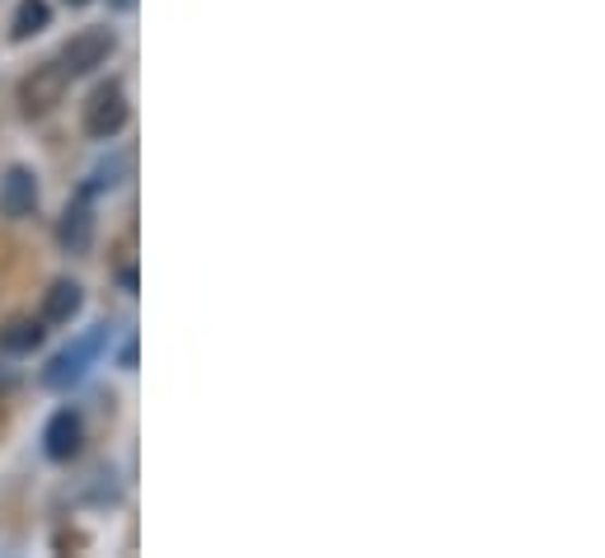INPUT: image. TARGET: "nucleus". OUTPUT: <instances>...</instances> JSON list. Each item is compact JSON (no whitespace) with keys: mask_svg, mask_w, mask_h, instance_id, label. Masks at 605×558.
<instances>
[{"mask_svg":"<svg viewBox=\"0 0 605 558\" xmlns=\"http://www.w3.org/2000/svg\"><path fill=\"white\" fill-rule=\"evenodd\" d=\"M85 305V291L75 282H52L48 296H43V324H71L75 315H81Z\"/></svg>","mask_w":605,"mask_h":558,"instance_id":"nucleus-8","label":"nucleus"},{"mask_svg":"<svg viewBox=\"0 0 605 558\" xmlns=\"http://www.w3.org/2000/svg\"><path fill=\"white\" fill-rule=\"evenodd\" d=\"M48 0H24L20 10H14V43H24V38H34V34H43V28H48Z\"/></svg>","mask_w":605,"mask_h":558,"instance_id":"nucleus-10","label":"nucleus"},{"mask_svg":"<svg viewBox=\"0 0 605 558\" xmlns=\"http://www.w3.org/2000/svg\"><path fill=\"white\" fill-rule=\"evenodd\" d=\"M38 207V179H34V169H24V165H14L5 179H0V211L5 216H34Z\"/></svg>","mask_w":605,"mask_h":558,"instance_id":"nucleus-6","label":"nucleus"},{"mask_svg":"<svg viewBox=\"0 0 605 558\" xmlns=\"http://www.w3.org/2000/svg\"><path fill=\"white\" fill-rule=\"evenodd\" d=\"M122 128H128V95H122V85L108 81L85 104V132L99 136V142H113Z\"/></svg>","mask_w":605,"mask_h":558,"instance_id":"nucleus-4","label":"nucleus"},{"mask_svg":"<svg viewBox=\"0 0 605 558\" xmlns=\"http://www.w3.org/2000/svg\"><path fill=\"white\" fill-rule=\"evenodd\" d=\"M118 48V38H113V28H81L66 48H61V71L66 75H89V71H99L108 57H113Z\"/></svg>","mask_w":605,"mask_h":558,"instance_id":"nucleus-3","label":"nucleus"},{"mask_svg":"<svg viewBox=\"0 0 605 558\" xmlns=\"http://www.w3.org/2000/svg\"><path fill=\"white\" fill-rule=\"evenodd\" d=\"M113 5H118V10H132V5H136V0H113Z\"/></svg>","mask_w":605,"mask_h":558,"instance_id":"nucleus-11","label":"nucleus"},{"mask_svg":"<svg viewBox=\"0 0 605 558\" xmlns=\"http://www.w3.org/2000/svg\"><path fill=\"white\" fill-rule=\"evenodd\" d=\"M66 85H71V75L61 71V61H48V66H34L24 75V85H20V108L28 118H43V113H52V108L66 99Z\"/></svg>","mask_w":605,"mask_h":558,"instance_id":"nucleus-2","label":"nucleus"},{"mask_svg":"<svg viewBox=\"0 0 605 558\" xmlns=\"http://www.w3.org/2000/svg\"><path fill=\"white\" fill-rule=\"evenodd\" d=\"M81 441H85V427H81V417H75L71 409L52 413L48 432H43V451H48L52 460H71V456H81Z\"/></svg>","mask_w":605,"mask_h":558,"instance_id":"nucleus-7","label":"nucleus"},{"mask_svg":"<svg viewBox=\"0 0 605 558\" xmlns=\"http://www.w3.org/2000/svg\"><path fill=\"white\" fill-rule=\"evenodd\" d=\"M38 343H43V319H10L5 329H0V348L14 352V356L34 352Z\"/></svg>","mask_w":605,"mask_h":558,"instance_id":"nucleus-9","label":"nucleus"},{"mask_svg":"<svg viewBox=\"0 0 605 558\" xmlns=\"http://www.w3.org/2000/svg\"><path fill=\"white\" fill-rule=\"evenodd\" d=\"M104 343H108V324H99V329H89L85 338H75V343L61 352V356H52V366L43 371V385H52V390H66V385H75V380H85V371H89V362L104 352Z\"/></svg>","mask_w":605,"mask_h":558,"instance_id":"nucleus-1","label":"nucleus"},{"mask_svg":"<svg viewBox=\"0 0 605 558\" xmlns=\"http://www.w3.org/2000/svg\"><path fill=\"white\" fill-rule=\"evenodd\" d=\"M57 240H61V250L75 254V258H85L89 254V244H95V207H89V197L81 193L75 203L61 211V226H57Z\"/></svg>","mask_w":605,"mask_h":558,"instance_id":"nucleus-5","label":"nucleus"}]
</instances>
